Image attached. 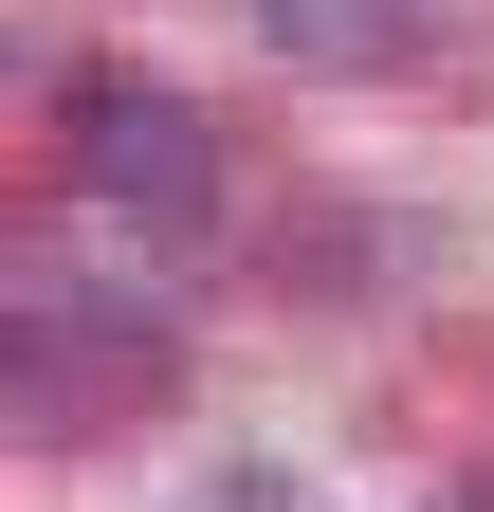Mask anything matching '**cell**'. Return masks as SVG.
<instances>
[{
	"mask_svg": "<svg viewBox=\"0 0 494 512\" xmlns=\"http://www.w3.org/2000/svg\"><path fill=\"white\" fill-rule=\"evenodd\" d=\"M183 512H312V494H293L275 458H202V476H183Z\"/></svg>",
	"mask_w": 494,
	"mask_h": 512,
	"instance_id": "cell-3",
	"label": "cell"
},
{
	"mask_svg": "<svg viewBox=\"0 0 494 512\" xmlns=\"http://www.w3.org/2000/svg\"><path fill=\"white\" fill-rule=\"evenodd\" d=\"M238 19H257V37L293 55V74H403L440 0H238Z\"/></svg>",
	"mask_w": 494,
	"mask_h": 512,
	"instance_id": "cell-2",
	"label": "cell"
},
{
	"mask_svg": "<svg viewBox=\"0 0 494 512\" xmlns=\"http://www.w3.org/2000/svg\"><path fill=\"white\" fill-rule=\"evenodd\" d=\"M55 147H74V183L110 220H147V238H183L220 202V128L183 110L165 74H74V128H55Z\"/></svg>",
	"mask_w": 494,
	"mask_h": 512,
	"instance_id": "cell-1",
	"label": "cell"
}]
</instances>
